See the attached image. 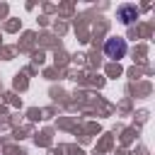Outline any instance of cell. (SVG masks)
I'll return each instance as SVG.
<instances>
[{
  "label": "cell",
  "mask_w": 155,
  "mask_h": 155,
  "mask_svg": "<svg viewBox=\"0 0 155 155\" xmlns=\"http://www.w3.org/2000/svg\"><path fill=\"white\" fill-rule=\"evenodd\" d=\"M126 51H128V44H126V39H121V36H109V39L104 41V56H107V58L119 61V58L126 56Z\"/></svg>",
  "instance_id": "6da1fadb"
},
{
  "label": "cell",
  "mask_w": 155,
  "mask_h": 155,
  "mask_svg": "<svg viewBox=\"0 0 155 155\" xmlns=\"http://www.w3.org/2000/svg\"><path fill=\"white\" fill-rule=\"evenodd\" d=\"M116 15L124 24H131L133 19H138V7L136 5H119L116 7Z\"/></svg>",
  "instance_id": "7a4b0ae2"
}]
</instances>
